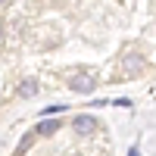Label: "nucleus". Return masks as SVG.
Masks as SVG:
<instances>
[{"mask_svg": "<svg viewBox=\"0 0 156 156\" xmlns=\"http://www.w3.org/2000/svg\"><path fill=\"white\" fill-rule=\"evenodd\" d=\"M69 87L78 90V94H90V90L97 87V75H90V72H78L69 78Z\"/></svg>", "mask_w": 156, "mask_h": 156, "instance_id": "1", "label": "nucleus"}, {"mask_svg": "<svg viewBox=\"0 0 156 156\" xmlns=\"http://www.w3.org/2000/svg\"><path fill=\"white\" fill-rule=\"evenodd\" d=\"M97 128H100V125H97V119H94V115H87V112H78L75 119H72V131H78L81 137H87V134H94Z\"/></svg>", "mask_w": 156, "mask_h": 156, "instance_id": "2", "label": "nucleus"}, {"mask_svg": "<svg viewBox=\"0 0 156 156\" xmlns=\"http://www.w3.org/2000/svg\"><path fill=\"white\" fill-rule=\"evenodd\" d=\"M56 131H59V122L53 119V115H44V122L34 128V134H37V137H50V134H56Z\"/></svg>", "mask_w": 156, "mask_h": 156, "instance_id": "3", "label": "nucleus"}, {"mask_svg": "<svg viewBox=\"0 0 156 156\" xmlns=\"http://www.w3.org/2000/svg\"><path fill=\"white\" fill-rule=\"evenodd\" d=\"M34 94H37V81H34V78H25V81L19 84V97L28 100V97H34Z\"/></svg>", "mask_w": 156, "mask_h": 156, "instance_id": "4", "label": "nucleus"}, {"mask_svg": "<svg viewBox=\"0 0 156 156\" xmlns=\"http://www.w3.org/2000/svg\"><path fill=\"white\" fill-rule=\"evenodd\" d=\"M34 140H37V134H34V131H28V134H25V137L19 140V147H16V153H25V150H31V144H34Z\"/></svg>", "mask_w": 156, "mask_h": 156, "instance_id": "5", "label": "nucleus"}, {"mask_svg": "<svg viewBox=\"0 0 156 156\" xmlns=\"http://www.w3.org/2000/svg\"><path fill=\"white\" fill-rule=\"evenodd\" d=\"M59 112H66V106H62V103H56V106H44L41 115H59Z\"/></svg>", "mask_w": 156, "mask_h": 156, "instance_id": "6", "label": "nucleus"}, {"mask_svg": "<svg viewBox=\"0 0 156 156\" xmlns=\"http://www.w3.org/2000/svg\"><path fill=\"white\" fill-rule=\"evenodd\" d=\"M0 37H3V22H0Z\"/></svg>", "mask_w": 156, "mask_h": 156, "instance_id": "7", "label": "nucleus"}, {"mask_svg": "<svg viewBox=\"0 0 156 156\" xmlns=\"http://www.w3.org/2000/svg\"><path fill=\"white\" fill-rule=\"evenodd\" d=\"M0 3H6V0H0Z\"/></svg>", "mask_w": 156, "mask_h": 156, "instance_id": "8", "label": "nucleus"}]
</instances>
